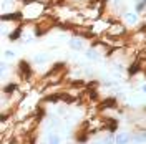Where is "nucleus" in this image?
I'll return each mask as SVG.
<instances>
[{
  "mask_svg": "<svg viewBox=\"0 0 146 144\" xmlns=\"http://www.w3.org/2000/svg\"><path fill=\"white\" fill-rule=\"evenodd\" d=\"M46 7H48V3L45 0H30L27 3H23L18 10H20L25 23H36L42 17H45Z\"/></svg>",
  "mask_w": 146,
  "mask_h": 144,
  "instance_id": "1",
  "label": "nucleus"
},
{
  "mask_svg": "<svg viewBox=\"0 0 146 144\" xmlns=\"http://www.w3.org/2000/svg\"><path fill=\"white\" fill-rule=\"evenodd\" d=\"M121 22L126 25L128 30H138V28L143 27V18L141 15H138L136 12H125L123 17H121Z\"/></svg>",
  "mask_w": 146,
  "mask_h": 144,
  "instance_id": "2",
  "label": "nucleus"
},
{
  "mask_svg": "<svg viewBox=\"0 0 146 144\" xmlns=\"http://www.w3.org/2000/svg\"><path fill=\"white\" fill-rule=\"evenodd\" d=\"M129 30L126 28V25L121 22V20H116V22H113L111 25H110L108 32H106V35L111 36V38H123V36H128Z\"/></svg>",
  "mask_w": 146,
  "mask_h": 144,
  "instance_id": "3",
  "label": "nucleus"
},
{
  "mask_svg": "<svg viewBox=\"0 0 146 144\" xmlns=\"http://www.w3.org/2000/svg\"><path fill=\"white\" fill-rule=\"evenodd\" d=\"M17 75L20 76V80L22 81L32 80V78H33V70H32L30 63L25 61V60H22V61L18 63V66H17Z\"/></svg>",
  "mask_w": 146,
  "mask_h": 144,
  "instance_id": "4",
  "label": "nucleus"
},
{
  "mask_svg": "<svg viewBox=\"0 0 146 144\" xmlns=\"http://www.w3.org/2000/svg\"><path fill=\"white\" fill-rule=\"evenodd\" d=\"M85 45H86V40L80 35H73L68 40V46L72 48L73 52H83L85 50Z\"/></svg>",
  "mask_w": 146,
  "mask_h": 144,
  "instance_id": "5",
  "label": "nucleus"
},
{
  "mask_svg": "<svg viewBox=\"0 0 146 144\" xmlns=\"http://www.w3.org/2000/svg\"><path fill=\"white\" fill-rule=\"evenodd\" d=\"M129 141H131V134L126 133V131L118 133V134L115 136V144H128Z\"/></svg>",
  "mask_w": 146,
  "mask_h": 144,
  "instance_id": "6",
  "label": "nucleus"
},
{
  "mask_svg": "<svg viewBox=\"0 0 146 144\" xmlns=\"http://www.w3.org/2000/svg\"><path fill=\"white\" fill-rule=\"evenodd\" d=\"M17 91H18V83H7V85L3 86L2 93H5V94H13V93H17Z\"/></svg>",
  "mask_w": 146,
  "mask_h": 144,
  "instance_id": "7",
  "label": "nucleus"
},
{
  "mask_svg": "<svg viewBox=\"0 0 146 144\" xmlns=\"http://www.w3.org/2000/svg\"><path fill=\"white\" fill-rule=\"evenodd\" d=\"M46 60H48V53H36V55H33V63L43 65V63H46Z\"/></svg>",
  "mask_w": 146,
  "mask_h": 144,
  "instance_id": "8",
  "label": "nucleus"
},
{
  "mask_svg": "<svg viewBox=\"0 0 146 144\" xmlns=\"http://www.w3.org/2000/svg\"><path fill=\"white\" fill-rule=\"evenodd\" d=\"M48 144H62V141H60V136L58 134H48Z\"/></svg>",
  "mask_w": 146,
  "mask_h": 144,
  "instance_id": "9",
  "label": "nucleus"
},
{
  "mask_svg": "<svg viewBox=\"0 0 146 144\" xmlns=\"http://www.w3.org/2000/svg\"><path fill=\"white\" fill-rule=\"evenodd\" d=\"M103 143H105V144H115V136L111 134V133H108L106 139H103Z\"/></svg>",
  "mask_w": 146,
  "mask_h": 144,
  "instance_id": "10",
  "label": "nucleus"
},
{
  "mask_svg": "<svg viewBox=\"0 0 146 144\" xmlns=\"http://www.w3.org/2000/svg\"><path fill=\"white\" fill-rule=\"evenodd\" d=\"M3 56H5V58H13V56H15V52H13V50H7V52L3 53Z\"/></svg>",
  "mask_w": 146,
  "mask_h": 144,
  "instance_id": "11",
  "label": "nucleus"
},
{
  "mask_svg": "<svg viewBox=\"0 0 146 144\" xmlns=\"http://www.w3.org/2000/svg\"><path fill=\"white\" fill-rule=\"evenodd\" d=\"M18 3H20V5H23V3H27V2H30V0H17Z\"/></svg>",
  "mask_w": 146,
  "mask_h": 144,
  "instance_id": "12",
  "label": "nucleus"
},
{
  "mask_svg": "<svg viewBox=\"0 0 146 144\" xmlns=\"http://www.w3.org/2000/svg\"><path fill=\"white\" fill-rule=\"evenodd\" d=\"M141 91H143V93L146 94V85H143V86H141Z\"/></svg>",
  "mask_w": 146,
  "mask_h": 144,
  "instance_id": "13",
  "label": "nucleus"
}]
</instances>
